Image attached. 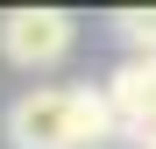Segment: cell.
<instances>
[{"instance_id": "6da1fadb", "label": "cell", "mask_w": 156, "mask_h": 149, "mask_svg": "<svg viewBox=\"0 0 156 149\" xmlns=\"http://www.w3.org/2000/svg\"><path fill=\"white\" fill-rule=\"evenodd\" d=\"M7 142L14 149H114V107L99 85H36L7 107Z\"/></svg>"}, {"instance_id": "7a4b0ae2", "label": "cell", "mask_w": 156, "mask_h": 149, "mask_svg": "<svg viewBox=\"0 0 156 149\" xmlns=\"http://www.w3.org/2000/svg\"><path fill=\"white\" fill-rule=\"evenodd\" d=\"M71 43H78V21L64 7H7V14H0V57L21 64V71L64 64Z\"/></svg>"}, {"instance_id": "3957f363", "label": "cell", "mask_w": 156, "mask_h": 149, "mask_svg": "<svg viewBox=\"0 0 156 149\" xmlns=\"http://www.w3.org/2000/svg\"><path fill=\"white\" fill-rule=\"evenodd\" d=\"M107 92V107H114V128L128 135V128H142L149 121V107H156V57H128V64H114V78L99 85Z\"/></svg>"}, {"instance_id": "277c9868", "label": "cell", "mask_w": 156, "mask_h": 149, "mask_svg": "<svg viewBox=\"0 0 156 149\" xmlns=\"http://www.w3.org/2000/svg\"><path fill=\"white\" fill-rule=\"evenodd\" d=\"M114 29H121V43H128V57H156V14H149V7H121Z\"/></svg>"}, {"instance_id": "5b68a950", "label": "cell", "mask_w": 156, "mask_h": 149, "mask_svg": "<svg viewBox=\"0 0 156 149\" xmlns=\"http://www.w3.org/2000/svg\"><path fill=\"white\" fill-rule=\"evenodd\" d=\"M149 121H156V107H149Z\"/></svg>"}]
</instances>
